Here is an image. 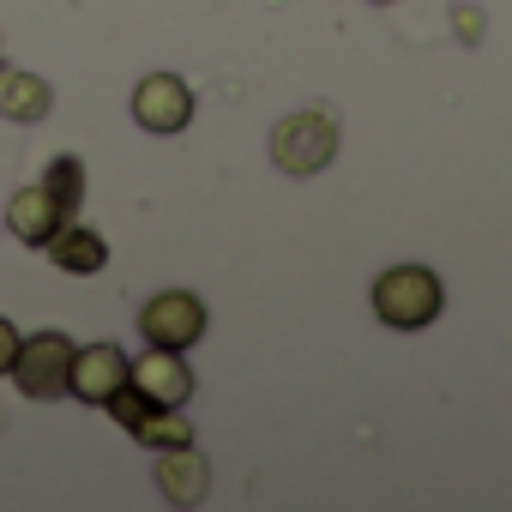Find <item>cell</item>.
<instances>
[{
  "instance_id": "8fae6325",
  "label": "cell",
  "mask_w": 512,
  "mask_h": 512,
  "mask_svg": "<svg viewBox=\"0 0 512 512\" xmlns=\"http://www.w3.org/2000/svg\"><path fill=\"white\" fill-rule=\"evenodd\" d=\"M49 85L37 73H0V115L7 121H43L49 115Z\"/></svg>"
},
{
  "instance_id": "277c9868",
  "label": "cell",
  "mask_w": 512,
  "mask_h": 512,
  "mask_svg": "<svg viewBox=\"0 0 512 512\" xmlns=\"http://www.w3.org/2000/svg\"><path fill=\"white\" fill-rule=\"evenodd\" d=\"M139 332L163 350H187V344L205 338V302L193 290H163L139 308Z\"/></svg>"
},
{
  "instance_id": "30bf717a",
  "label": "cell",
  "mask_w": 512,
  "mask_h": 512,
  "mask_svg": "<svg viewBox=\"0 0 512 512\" xmlns=\"http://www.w3.org/2000/svg\"><path fill=\"white\" fill-rule=\"evenodd\" d=\"M43 247H49V260H55L61 272H73V278H91V272L109 266V241H103L97 229H79V223H61Z\"/></svg>"
},
{
  "instance_id": "4fadbf2b",
  "label": "cell",
  "mask_w": 512,
  "mask_h": 512,
  "mask_svg": "<svg viewBox=\"0 0 512 512\" xmlns=\"http://www.w3.org/2000/svg\"><path fill=\"white\" fill-rule=\"evenodd\" d=\"M13 356H19V332L13 320H0V374H13Z\"/></svg>"
},
{
  "instance_id": "7a4b0ae2",
  "label": "cell",
  "mask_w": 512,
  "mask_h": 512,
  "mask_svg": "<svg viewBox=\"0 0 512 512\" xmlns=\"http://www.w3.org/2000/svg\"><path fill=\"white\" fill-rule=\"evenodd\" d=\"M338 157V121L332 115H290L272 133V163L284 175H314Z\"/></svg>"
},
{
  "instance_id": "5bb4252c",
  "label": "cell",
  "mask_w": 512,
  "mask_h": 512,
  "mask_svg": "<svg viewBox=\"0 0 512 512\" xmlns=\"http://www.w3.org/2000/svg\"><path fill=\"white\" fill-rule=\"evenodd\" d=\"M380 7H386V0H380Z\"/></svg>"
},
{
  "instance_id": "ba28073f",
  "label": "cell",
  "mask_w": 512,
  "mask_h": 512,
  "mask_svg": "<svg viewBox=\"0 0 512 512\" xmlns=\"http://www.w3.org/2000/svg\"><path fill=\"white\" fill-rule=\"evenodd\" d=\"M61 223H67V205H61L43 181H37V187H19V193H13V205H7V229H13L25 247H43Z\"/></svg>"
},
{
  "instance_id": "6da1fadb",
  "label": "cell",
  "mask_w": 512,
  "mask_h": 512,
  "mask_svg": "<svg viewBox=\"0 0 512 512\" xmlns=\"http://www.w3.org/2000/svg\"><path fill=\"white\" fill-rule=\"evenodd\" d=\"M440 308H446V284L428 266H392L374 278V314L392 332H422L440 320Z\"/></svg>"
},
{
  "instance_id": "8992f818",
  "label": "cell",
  "mask_w": 512,
  "mask_h": 512,
  "mask_svg": "<svg viewBox=\"0 0 512 512\" xmlns=\"http://www.w3.org/2000/svg\"><path fill=\"white\" fill-rule=\"evenodd\" d=\"M127 362L133 356H121L115 344H85V350H73V374H67V392L79 398V404H109L121 386H127Z\"/></svg>"
},
{
  "instance_id": "9c48e42d",
  "label": "cell",
  "mask_w": 512,
  "mask_h": 512,
  "mask_svg": "<svg viewBox=\"0 0 512 512\" xmlns=\"http://www.w3.org/2000/svg\"><path fill=\"white\" fill-rule=\"evenodd\" d=\"M205 482H211V464L193 452V440L157 452V488H163L169 506H199L205 500Z\"/></svg>"
},
{
  "instance_id": "3957f363",
  "label": "cell",
  "mask_w": 512,
  "mask_h": 512,
  "mask_svg": "<svg viewBox=\"0 0 512 512\" xmlns=\"http://www.w3.org/2000/svg\"><path fill=\"white\" fill-rule=\"evenodd\" d=\"M67 374H73V338H67V332L19 338L13 380H19L25 398H67Z\"/></svg>"
},
{
  "instance_id": "5b68a950",
  "label": "cell",
  "mask_w": 512,
  "mask_h": 512,
  "mask_svg": "<svg viewBox=\"0 0 512 512\" xmlns=\"http://www.w3.org/2000/svg\"><path fill=\"white\" fill-rule=\"evenodd\" d=\"M133 121H139L145 133H181V127L193 121V91H187L175 73H151V79H139V91H133Z\"/></svg>"
},
{
  "instance_id": "52a82bcc",
  "label": "cell",
  "mask_w": 512,
  "mask_h": 512,
  "mask_svg": "<svg viewBox=\"0 0 512 512\" xmlns=\"http://www.w3.org/2000/svg\"><path fill=\"white\" fill-rule=\"evenodd\" d=\"M127 386L151 404H187L193 398V368L181 362V350H163L151 344L139 362H127Z\"/></svg>"
},
{
  "instance_id": "7c38bea8",
  "label": "cell",
  "mask_w": 512,
  "mask_h": 512,
  "mask_svg": "<svg viewBox=\"0 0 512 512\" xmlns=\"http://www.w3.org/2000/svg\"><path fill=\"white\" fill-rule=\"evenodd\" d=\"M43 187L67 205V217L79 211V199H85V169H79V157H55L49 163V175H43Z\"/></svg>"
}]
</instances>
